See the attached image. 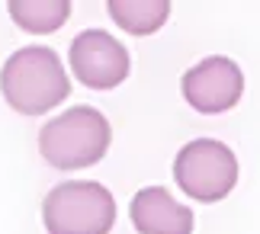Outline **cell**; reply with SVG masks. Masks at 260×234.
I'll return each instance as SVG.
<instances>
[{"label": "cell", "instance_id": "obj_1", "mask_svg": "<svg viewBox=\"0 0 260 234\" xmlns=\"http://www.w3.org/2000/svg\"><path fill=\"white\" fill-rule=\"evenodd\" d=\"M0 93L16 113L42 116L61 106V99H68L71 84L61 68V58L52 48L26 45L10 55L0 68Z\"/></svg>", "mask_w": 260, "mask_h": 234}, {"label": "cell", "instance_id": "obj_2", "mask_svg": "<svg viewBox=\"0 0 260 234\" xmlns=\"http://www.w3.org/2000/svg\"><path fill=\"white\" fill-rule=\"evenodd\" d=\"M109 138L113 135L103 113L93 106H74L39 131V151L58 170H81L106 154Z\"/></svg>", "mask_w": 260, "mask_h": 234}, {"label": "cell", "instance_id": "obj_3", "mask_svg": "<svg viewBox=\"0 0 260 234\" xmlns=\"http://www.w3.org/2000/svg\"><path fill=\"white\" fill-rule=\"evenodd\" d=\"M48 234H109L116 225L113 192L93 180H71L55 186L42 202Z\"/></svg>", "mask_w": 260, "mask_h": 234}, {"label": "cell", "instance_id": "obj_4", "mask_svg": "<svg viewBox=\"0 0 260 234\" xmlns=\"http://www.w3.org/2000/svg\"><path fill=\"white\" fill-rule=\"evenodd\" d=\"M177 186L196 202H218L238 183V157L235 151L215 138H196L180 148L174 160Z\"/></svg>", "mask_w": 260, "mask_h": 234}, {"label": "cell", "instance_id": "obj_5", "mask_svg": "<svg viewBox=\"0 0 260 234\" xmlns=\"http://www.w3.org/2000/svg\"><path fill=\"white\" fill-rule=\"evenodd\" d=\"M244 93V74L232 58L212 55L183 74V99L196 113H228Z\"/></svg>", "mask_w": 260, "mask_h": 234}, {"label": "cell", "instance_id": "obj_6", "mask_svg": "<svg viewBox=\"0 0 260 234\" xmlns=\"http://www.w3.org/2000/svg\"><path fill=\"white\" fill-rule=\"evenodd\" d=\"M74 74L81 84L93 87V90H109L119 87L128 77V52L125 45L113 39L103 29H87L71 42L68 52Z\"/></svg>", "mask_w": 260, "mask_h": 234}, {"label": "cell", "instance_id": "obj_7", "mask_svg": "<svg viewBox=\"0 0 260 234\" xmlns=\"http://www.w3.org/2000/svg\"><path fill=\"white\" fill-rule=\"evenodd\" d=\"M132 225L142 234H193V212L161 186H148L132 199Z\"/></svg>", "mask_w": 260, "mask_h": 234}, {"label": "cell", "instance_id": "obj_8", "mask_svg": "<svg viewBox=\"0 0 260 234\" xmlns=\"http://www.w3.org/2000/svg\"><path fill=\"white\" fill-rule=\"evenodd\" d=\"M106 10L113 16V23L125 29L128 36H151L171 16L167 0H109Z\"/></svg>", "mask_w": 260, "mask_h": 234}, {"label": "cell", "instance_id": "obj_9", "mask_svg": "<svg viewBox=\"0 0 260 234\" xmlns=\"http://www.w3.org/2000/svg\"><path fill=\"white\" fill-rule=\"evenodd\" d=\"M10 19L26 32H55L71 16L68 0H10Z\"/></svg>", "mask_w": 260, "mask_h": 234}]
</instances>
